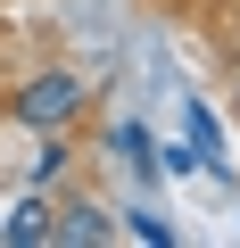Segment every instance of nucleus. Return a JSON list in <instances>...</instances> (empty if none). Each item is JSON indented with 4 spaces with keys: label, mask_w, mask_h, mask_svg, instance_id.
Returning <instances> with one entry per match:
<instances>
[{
    "label": "nucleus",
    "mask_w": 240,
    "mask_h": 248,
    "mask_svg": "<svg viewBox=\"0 0 240 248\" xmlns=\"http://www.w3.org/2000/svg\"><path fill=\"white\" fill-rule=\"evenodd\" d=\"M108 149H116V166H125L133 182H158V149H149V133H141V124H116V133H108Z\"/></svg>",
    "instance_id": "20e7f679"
},
{
    "label": "nucleus",
    "mask_w": 240,
    "mask_h": 248,
    "mask_svg": "<svg viewBox=\"0 0 240 248\" xmlns=\"http://www.w3.org/2000/svg\"><path fill=\"white\" fill-rule=\"evenodd\" d=\"M133 240H158V248H174V223L166 215H149V207H133V223H125Z\"/></svg>",
    "instance_id": "423d86ee"
},
{
    "label": "nucleus",
    "mask_w": 240,
    "mask_h": 248,
    "mask_svg": "<svg viewBox=\"0 0 240 248\" xmlns=\"http://www.w3.org/2000/svg\"><path fill=\"white\" fill-rule=\"evenodd\" d=\"M83 99H91V83H83L75 66H42V75H25V83L9 91V116L25 124V133H58V124L83 116Z\"/></svg>",
    "instance_id": "f257e3e1"
},
{
    "label": "nucleus",
    "mask_w": 240,
    "mask_h": 248,
    "mask_svg": "<svg viewBox=\"0 0 240 248\" xmlns=\"http://www.w3.org/2000/svg\"><path fill=\"white\" fill-rule=\"evenodd\" d=\"M66 166H75V149H66V141H50V149H33V174H25V182H33V190H50Z\"/></svg>",
    "instance_id": "39448f33"
},
{
    "label": "nucleus",
    "mask_w": 240,
    "mask_h": 248,
    "mask_svg": "<svg viewBox=\"0 0 240 248\" xmlns=\"http://www.w3.org/2000/svg\"><path fill=\"white\" fill-rule=\"evenodd\" d=\"M50 215H58V207H50V199H42L33 182H25V199L9 207V223H0V240H9V248H50Z\"/></svg>",
    "instance_id": "7ed1b4c3"
},
{
    "label": "nucleus",
    "mask_w": 240,
    "mask_h": 248,
    "mask_svg": "<svg viewBox=\"0 0 240 248\" xmlns=\"http://www.w3.org/2000/svg\"><path fill=\"white\" fill-rule=\"evenodd\" d=\"M232 108H240V91H232Z\"/></svg>",
    "instance_id": "0eeeda50"
},
{
    "label": "nucleus",
    "mask_w": 240,
    "mask_h": 248,
    "mask_svg": "<svg viewBox=\"0 0 240 248\" xmlns=\"http://www.w3.org/2000/svg\"><path fill=\"white\" fill-rule=\"evenodd\" d=\"M108 240H116V223H108V207H91V199H75V207L50 215V248H108Z\"/></svg>",
    "instance_id": "f03ea898"
}]
</instances>
